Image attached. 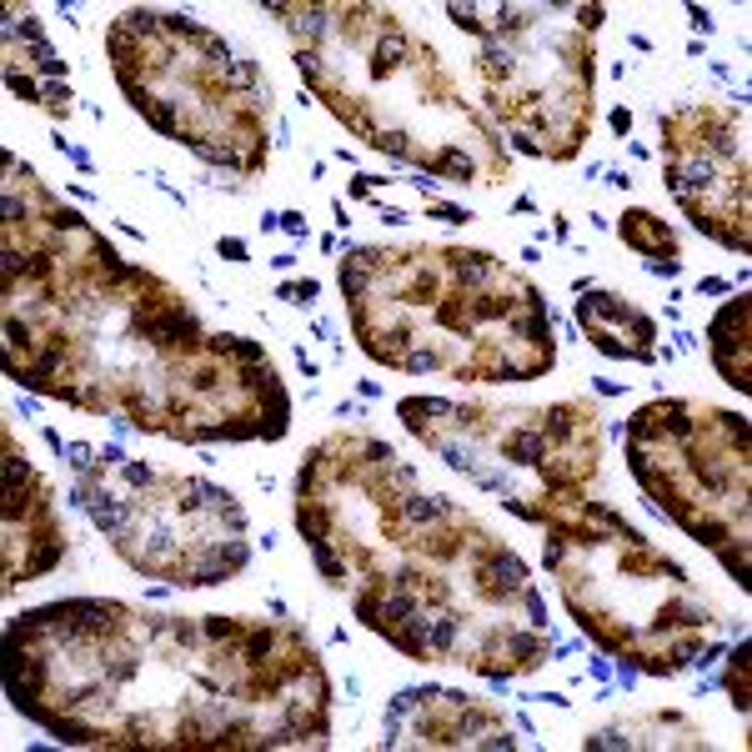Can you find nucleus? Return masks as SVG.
Returning a JSON list of instances; mask_svg holds the SVG:
<instances>
[{"label": "nucleus", "instance_id": "f257e3e1", "mask_svg": "<svg viewBox=\"0 0 752 752\" xmlns=\"http://www.w3.org/2000/svg\"><path fill=\"white\" fill-rule=\"evenodd\" d=\"M667 151V191L687 211V221L717 236L727 251L747 256V156L742 131H732L727 111H672L662 116Z\"/></svg>", "mask_w": 752, "mask_h": 752}, {"label": "nucleus", "instance_id": "f03ea898", "mask_svg": "<svg viewBox=\"0 0 752 752\" xmlns=\"http://www.w3.org/2000/svg\"><path fill=\"white\" fill-rule=\"evenodd\" d=\"M61 522L46 477L26 462L16 437L6 432V587L41 577L61 562Z\"/></svg>", "mask_w": 752, "mask_h": 752}, {"label": "nucleus", "instance_id": "7ed1b4c3", "mask_svg": "<svg viewBox=\"0 0 752 752\" xmlns=\"http://www.w3.org/2000/svg\"><path fill=\"white\" fill-rule=\"evenodd\" d=\"M392 712H412V742L422 747H512V737H502V717L467 692L417 687L402 692Z\"/></svg>", "mask_w": 752, "mask_h": 752}, {"label": "nucleus", "instance_id": "20e7f679", "mask_svg": "<svg viewBox=\"0 0 752 752\" xmlns=\"http://www.w3.org/2000/svg\"><path fill=\"white\" fill-rule=\"evenodd\" d=\"M577 326L587 331V341L602 356L617 361H657V321L647 311H637L627 296L617 291H592L577 301Z\"/></svg>", "mask_w": 752, "mask_h": 752}, {"label": "nucleus", "instance_id": "39448f33", "mask_svg": "<svg viewBox=\"0 0 752 752\" xmlns=\"http://www.w3.org/2000/svg\"><path fill=\"white\" fill-rule=\"evenodd\" d=\"M747 311H752V301L737 296V301H727V306L712 316V326H707L712 361H717V371H722V382L737 387V392L752 387V366H747Z\"/></svg>", "mask_w": 752, "mask_h": 752}, {"label": "nucleus", "instance_id": "423d86ee", "mask_svg": "<svg viewBox=\"0 0 752 752\" xmlns=\"http://www.w3.org/2000/svg\"><path fill=\"white\" fill-rule=\"evenodd\" d=\"M617 236H622L632 251H642L647 261H677V241H672L667 221H657V216H652V211H642V206L622 211Z\"/></svg>", "mask_w": 752, "mask_h": 752}, {"label": "nucleus", "instance_id": "0eeeda50", "mask_svg": "<svg viewBox=\"0 0 752 752\" xmlns=\"http://www.w3.org/2000/svg\"><path fill=\"white\" fill-rule=\"evenodd\" d=\"M727 702L737 707V712H747V642L737 637V647H732V662H727Z\"/></svg>", "mask_w": 752, "mask_h": 752}, {"label": "nucleus", "instance_id": "6e6552de", "mask_svg": "<svg viewBox=\"0 0 752 752\" xmlns=\"http://www.w3.org/2000/svg\"><path fill=\"white\" fill-rule=\"evenodd\" d=\"M316 291H321V286H316L311 276H301V281H286V286H281V296H286V301H296V306H311V296H316Z\"/></svg>", "mask_w": 752, "mask_h": 752}, {"label": "nucleus", "instance_id": "1a4fd4ad", "mask_svg": "<svg viewBox=\"0 0 752 752\" xmlns=\"http://www.w3.org/2000/svg\"><path fill=\"white\" fill-rule=\"evenodd\" d=\"M216 251H221L226 261H246V241H241V236H221V241H216Z\"/></svg>", "mask_w": 752, "mask_h": 752}, {"label": "nucleus", "instance_id": "9d476101", "mask_svg": "<svg viewBox=\"0 0 752 752\" xmlns=\"http://www.w3.org/2000/svg\"><path fill=\"white\" fill-rule=\"evenodd\" d=\"M432 216H437V221H457V226H462V221H472V211H462V206H447V201H437V206H432Z\"/></svg>", "mask_w": 752, "mask_h": 752}, {"label": "nucleus", "instance_id": "9b49d317", "mask_svg": "<svg viewBox=\"0 0 752 752\" xmlns=\"http://www.w3.org/2000/svg\"><path fill=\"white\" fill-rule=\"evenodd\" d=\"M281 231H291V236H306V221H301V211H281Z\"/></svg>", "mask_w": 752, "mask_h": 752}, {"label": "nucleus", "instance_id": "f8f14e48", "mask_svg": "<svg viewBox=\"0 0 752 752\" xmlns=\"http://www.w3.org/2000/svg\"><path fill=\"white\" fill-rule=\"evenodd\" d=\"M612 131L627 136V131H632V111H612Z\"/></svg>", "mask_w": 752, "mask_h": 752}, {"label": "nucleus", "instance_id": "ddd939ff", "mask_svg": "<svg viewBox=\"0 0 752 752\" xmlns=\"http://www.w3.org/2000/svg\"><path fill=\"white\" fill-rule=\"evenodd\" d=\"M351 196H371V176H356V181H351Z\"/></svg>", "mask_w": 752, "mask_h": 752}]
</instances>
